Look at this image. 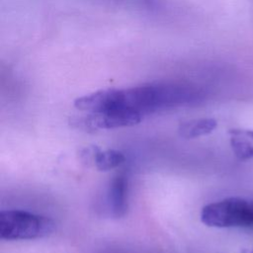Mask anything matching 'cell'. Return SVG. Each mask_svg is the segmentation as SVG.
<instances>
[{"instance_id": "cell-1", "label": "cell", "mask_w": 253, "mask_h": 253, "mask_svg": "<svg viewBox=\"0 0 253 253\" xmlns=\"http://www.w3.org/2000/svg\"><path fill=\"white\" fill-rule=\"evenodd\" d=\"M200 91L184 82H154L127 88H108L77 98L74 106L86 113L129 112L141 115L197 100Z\"/></svg>"}, {"instance_id": "cell-2", "label": "cell", "mask_w": 253, "mask_h": 253, "mask_svg": "<svg viewBox=\"0 0 253 253\" xmlns=\"http://www.w3.org/2000/svg\"><path fill=\"white\" fill-rule=\"evenodd\" d=\"M50 217L27 211L7 210L0 212V237L5 240H30L49 236L55 230Z\"/></svg>"}, {"instance_id": "cell-3", "label": "cell", "mask_w": 253, "mask_h": 253, "mask_svg": "<svg viewBox=\"0 0 253 253\" xmlns=\"http://www.w3.org/2000/svg\"><path fill=\"white\" fill-rule=\"evenodd\" d=\"M201 220L211 227L253 228V200L230 197L205 206Z\"/></svg>"}, {"instance_id": "cell-4", "label": "cell", "mask_w": 253, "mask_h": 253, "mask_svg": "<svg viewBox=\"0 0 253 253\" xmlns=\"http://www.w3.org/2000/svg\"><path fill=\"white\" fill-rule=\"evenodd\" d=\"M142 116L129 112H104V113H87L79 118H73L71 125L81 129L91 131L98 129H112L117 127L131 126L141 122Z\"/></svg>"}, {"instance_id": "cell-5", "label": "cell", "mask_w": 253, "mask_h": 253, "mask_svg": "<svg viewBox=\"0 0 253 253\" xmlns=\"http://www.w3.org/2000/svg\"><path fill=\"white\" fill-rule=\"evenodd\" d=\"M107 205L112 216L119 218L127 211V179L118 174L110 182L107 191Z\"/></svg>"}, {"instance_id": "cell-6", "label": "cell", "mask_w": 253, "mask_h": 253, "mask_svg": "<svg viewBox=\"0 0 253 253\" xmlns=\"http://www.w3.org/2000/svg\"><path fill=\"white\" fill-rule=\"evenodd\" d=\"M228 133L234 155L240 160L253 159V129L233 128Z\"/></svg>"}, {"instance_id": "cell-7", "label": "cell", "mask_w": 253, "mask_h": 253, "mask_svg": "<svg viewBox=\"0 0 253 253\" xmlns=\"http://www.w3.org/2000/svg\"><path fill=\"white\" fill-rule=\"evenodd\" d=\"M217 126L214 119L202 118L183 122L178 126V133L186 139L196 138L212 132Z\"/></svg>"}, {"instance_id": "cell-8", "label": "cell", "mask_w": 253, "mask_h": 253, "mask_svg": "<svg viewBox=\"0 0 253 253\" xmlns=\"http://www.w3.org/2000/svg\"><path fill=\"white\" fill-rule=\"evenodd\" d=\"M125 160L124 153L119 150L107 149L102 151L97 147L93 148V161L99 171H110L120 166Z\"/></svg>"}, {"instance_id": "cell-9", "label": "cell", "mask_w": 253, "mask_h": 253, "mask_svg": "<svg viewBox=\"0 0 253 253\" xmlns=\"http://www.w3.org/2000/svg\"><path fill=\"white\" fill-rule=\"evenodd\" d=\"M121 4L129 5L139 8H151L155 5V0H110Z\"/></svg>"}, {"instance_id": "cell-10", "label": "cell", "mask_w": 253, "mask_h": 253, "mask_svg": "<svg viewBox=\"0 0 253 253\" xmlns=\"http://www.w3.org/2000/svg\"><path fill=\"white\" fill-rule=\"evenodd\" d=\"M249 253H253V248H252V250H251Z\"/></svg>"}]
</instances>
